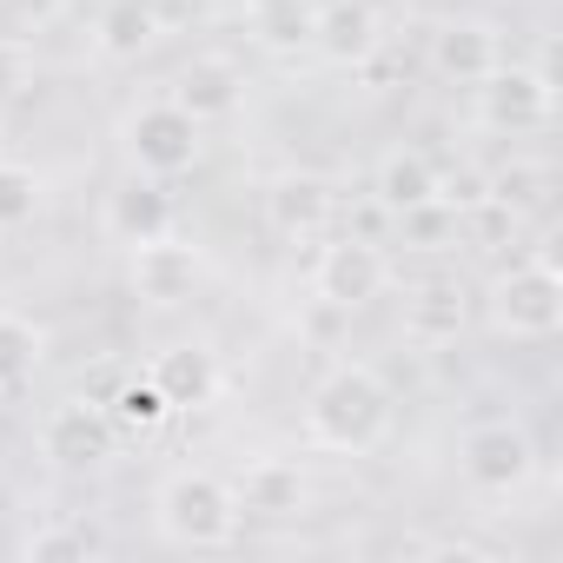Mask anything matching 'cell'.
<instances>
[{"label":"cell","instance_id":"7c38bea8","mask_svg":"<svg viewBox=\"0 0 563 563\" xmlns=\"http://www.w3.org/2000/svg\"><path fill=\"white\" fill-rule=\"evenodd\" d=\"M312 47H319L332 67H372L378 47H385V27H378V14H372V0H332V8H319Z\"/></svg>","mask_w":563,"mask_h":563},{"label":"cell","instance_id":"52a82bcc","mask_svg":"<svg viewBox=\"0 0 563 563\" xmlns=\"http://www.w3.org/2000/svg\"><path fill=\"white\" fill-rule=\"evenodd\" d=\"M312 286H319V299H325L332 312H358V306H372V299L391 286V258H385L372 239H339V245L319 252Z\"/></svg>","mask_w":563,"mask_h":563},{"label":"cell","instance_id":"4316f807","mask_svg":"<svg viewBox=\"0 0 563 563\" xmlns=\"http://www.w3.org/2000/svg\"><path fill=\"white\" fill-rule=\"evenodd\" d=\"M438 199H444L451 212H471V206L484 199V173H451V179L438 173Z\"/></svg>","mask_w":563,"mask_h":563},{"label":"cell","instance_id":"4fadbf2b","mask_svg":"<svg viewBox=\"0 0 563 563\" xmlns=\"http://www.w3.org/2000/svg\"><path fill=\"white\" fill-rule=\"evenodd\" d=\"M173 107H186L199 126L206 120H225V113H239V100H245V74L225 60V54H199V60H186L179 67V80H173V93H166Z\"/></svg>","mask_w":563,"mask_h":563},{"label":"cell","instance_id":"44dd1931","mask_svg":"<svg viewBox=\"0 0 563 563\" xmlns=\"http://www.w3.org/2000/svg\"><path fill=\"white\" fill-rule=\"evenodd\" d=\"M41 352H47V339H41V325L27 312H0V391L27 385L34 365H41Z\"/></svg>","mask_w":563,"mask_h":563},{"label":"cell","instance_id":"5bb4252c","mask_svg":"<svg viewBox=\"0 0 563 563\" xmlns=\"http://www.w3.org/2000/svg\"><path fill=\"white\" fill-rule=\"evenodd\" d=\"M107 232L120 245H146L159 232H173V192L146 173H133L120 192H107Z\"/></svg>","mask_w":563,"mask_h":563},{"label":"cell","instance_id":"7402d4cb","mask_svg":"<svg viewBox=\"0 0 563 563\" xmlns=\"http://www.w3.org/2000/svg\"><path fill=\"white\" fill-rule=\"evenodd\" d=\"M484 192L523 219L530 206H543V192H550V166H543V159H510L504 173H490V179H484Z\"/></svg>","mask_w":563,"mask_h":563},{"label":"cell","instance_id":"e0dca14e","mask_svg":"<svg viewBox=\"0 0 563 563\" xmlns=\"http://www.w3.org/2000/svg\"><path fill=\"white\" fill-rule=\"evenodd\" d=\"M146 378L166 391L173 411H199V405H212V391H219V365H212L206 345H173V352H159V365H153Z\"/></svg>","mask_w":563,"mask_h":563},{"label":"cell","instance_id":"8fae6325","mask_svg":"<svg viewBox=\"0 0 563 563\" xmlns=\"http://www.w3.org/2000/svg\"><path fill=\"white\" fill-rule=\"evenodd\" d=\"M464 325H471V299H464L457 278H424V286L405 292V339L411 345H424V352L457 345Z\"/></svg>","mask_w":563,"mask_h":563},{"label":"cell","instance_id":"30bf717a","mask_svg":"<svg viewBox=\"0 0 563 563\" xmlns=\"http://www.w3.org/2000/svg\"><path fill=\"white\" fill-rule=\"evenodd\" d=\"M339 212V186L325 173H278L265 186V219L286 239H319Z\"/></svg>","mask_w":563,"mask_h":563},{"label":"cell","instance_id":"cb8c5ba5","mask_svg":"<svg viewBox=\"0 0 563 563\" xmlns=\"http://www.w3.org/2000/svg\"><path fill=\"white\" fill-rule=\"evenodd\" d=\"M41 212V173L21 159H0V232H14Z\"/></svg>","mask_w":563,"mask_h":563},{"label":"cell","instance_id":"ac0fdd59","mask_svg":"<svg viewBox=\"0 0 563 563\" xmlns=\"http://www.w3.org/2000/svg\"><path fill=\"white\" fill-rule=\"evenodd\" d=\"M424 199H438V166H431L418 146H391V153L378 159V206H385V212H411V206H424Z\"/></svg>","mask_w":563,"mask_h":563},{"label":"cell","instance_id":"ffe728a7","mask_svg":"<svg viewBox=\"0 0 563 563\" xmlns=\"http://www.w3.org/2000/svg\"><path fill=\"white\" fill-rule=\"evenodd\" d=\"M312 27H319V8L312 0H272V8L258 14V47L278 54V60H292L312 47Z\"/></svg>","mask_w":563,"mask_h":563},{"label":"cell","instance_id":"ba28073f","mask_svg":"<svg viewBox=\"0 0 563 563\" xmlns=\"http://www.w3.org/2000/svg\"><path fill=\"white\" fill-rule=\"evenodd\" d=\"M530 471H537V444H530L523 424L497 418V424H477V431L464 438V477H471L477 490L510 497V490L530 484Z\"/></svg>","mask_w":563,"mask_h":563},{"label":"cell","instance_id":"3957f363","mask_svg":"<svg viewBox=\"0 0 563 563\" xmlns=\"http://www.w3.org/2000/svg\"><path fill=\"white\" fill-rule=\"evenodd\" d=\"M490 319H497V332H510V339H556V325H563V278H556V265L550 258H523V265H510L497 286H490Z\"/></svg>","mask_w":563,"mask_h":563},{"label":"cell","instance_id":"484cf974","mask_svg":"<svg viewBox=\"0 0 563 563\" xmlns=\"http://www.w3.org/2000/svg\"><path fill=\"white\" fill-rule=\"evenodd\" d=\"M27 87H34V54H27V41H8V34H0V107L21 100Z\"/></svg>","mask_w":563,"mask_h":563},{"label":"cell","instance_id":"9c48e42d","mask_svg":"<svg viewBox=\"0 0 563 563\" xmlns=\"http://www.w3.org/2000/svg\"><path fill=\"white\" fill-rule=\"evenodd\" d=\"M199 278H206L199 245H186V239H173V232L133 245V292H140L146 306H179V299H192Z\"/></svg>","mask_w":563,"mask_h":563},{"label":"cell","instance_id":"2e32d148","mask_svg":"<svg viewBox=\"0 0 563 563\" xmlns=\"http://www.w3.org/2000/svg\"><path fill=\"white\" fill-rule=\"evenodd\" d=\"M431 60H438V74H444V80L477 87V80L504 60V47H497V27H490V21H451V27H438Z\"/></svg>","mask_w":563,"mask_h":563},{"label":"cell","instance_id":"7a4b0ae2","mask_svg":"<svg viewBox=\"0 0 563 563\" xmlns=\"http://www.w3.org/2000/svg\"><path fill=\"white\" fill-rule=\"evenodd\" d=\"M239 497L219 471H173L153 497V523L179 550H225L239 537Z\"/></svg>","mask_w":563,"mask_h":563},{"label":"cell","instance_id":"9a60e30c","mask_svg":"<svg viewBox=\"0 0 563 563\" xmlns=\"http://www.w3.org/2000/svg\"><path fill=\"white\" fill-rule=\"evenodd\" d=\"M306 471L292 464V457H252L245 471H239V484H232V497H239V510H258V517H299L306 510Z\"/></svg>","mask_w":563,"mask_h":563},{"label":"cell","instance_id":"8992f818","mask_svg":"<svg viewBox=\"0 0 563 563\" xmlns=\"http://www.w3.org/2000/svg\"><path fill=\"white\" fill-rule=\"evenodd\" d=\"M113 431L120 424H113V411L100 398H67V405H54L41 418V451L60 471H93V464L113 457Z\"/></svg>","mask_w":563,"mask_h":563},{"label":"cell","instance_id":"5b68a950","mask_svg":"<svg viewBox=\"0 0 563 563\" xmlns=\"http://www.w3.org/2000/svg\"><path fill=\"white\" fill-rule=\"evenodd\" d=\"M550 107H556V87L543 67H517V60L504 67L497 60L477 80V120L497 133H537V126H550Z\"/></svg>","mask_w":563,"mask_h":563},{"label":"cell","instance_id":"603a6c76","mask_svg":"<svg viewBox=\"0 0 563 563\" xmlns=\"http://www.w3.org/2000/svg\"><path fill=\"white\" fill-rule=\"evenodd\" d=\"M107 411H113V424H126V431H159V424L173 418V405H166V391H159L153 378H126Z\"/></svg>","mask_w":563,"mask_h":563},{"label":"cell","instance_id":"6da1fadb","mask_svg":"<svg viewBox=\"0 0 563 563\" xmlns=\"http://www.w3.org/2000/svg\"><path fill=\"white\" fill-rule=\"evenodd\" d=\"M391 431V385L372 365H339L306 398V438L325 451H372Z\"/></svg>","mask_w":563,"mask_h":563},{"label":"cell","instance_id":"d4e9b609","mask_svg":"<svg viewBox=\"0 0 563 563\" xmlns=\"http://www.w3.org/2000/svg\"><path fill=\"white\" fill-rule=\"evenodd\" d=\"M27 556L34 563H60V556H100V537L87 523H47L27 537Z\"/></svg>","mask_w":563,"mask_h":563},{"label":"cell","instance_id":"277c9868","mask_svg":"<svg viewBox=\"0 0 563 563\" xmlns=\"http://www.w3.org/2000/svg\"><path fill=\"white\" fill-rule=\"evenodd\" d=\"M120 146H126L133 173H146V179H173V173H186V166L199 159V120H192L186 107H173V100H146V107L126 113Z\"/></svg>","mask_w":563,"mask_h":563},{"label":"cell","instance_id":"83f0119b","mask_svg":"<svg viewBox=\"0 0 563 563\" xmlns=\"http://www.w3.org/2000/svg\"><path fill=\"white\" fill-rule=\"evenodd\" d=\"M14 8H21V21H34V27H47V21L60 14V0H14Z\"/></svg>","mask_w":563,"mask_h":563},{"label":"cell","instance_id":"f1b7e54d","mask_svg":"<svg viewBox=\"0 0 563 563\" xmlns=\"http://www.w3.org/2000/svg\"><path fill=\"white\" fill-rule=\"evenodd\" d=\"M146 8H153V14H159V27H166V21H186L199 0H146Z\"/></svg>","mask_w":563,"mask_h":563},{"label":"cell","instance_id":"d6986e66","mask_svg":"<svg viewBox=\"0 0 563 563\" xmlns=\"http://www.w3.org/2000/svg\"><path fill=\"white\" fill-rule=\"evenodd\" d=\"M93 41H100L107 60H140L159 41V14L146 8V0H113V8L100 14V27H93Z\"/></svg>","mask_w":563,"mask_h":563}]
</instances>
